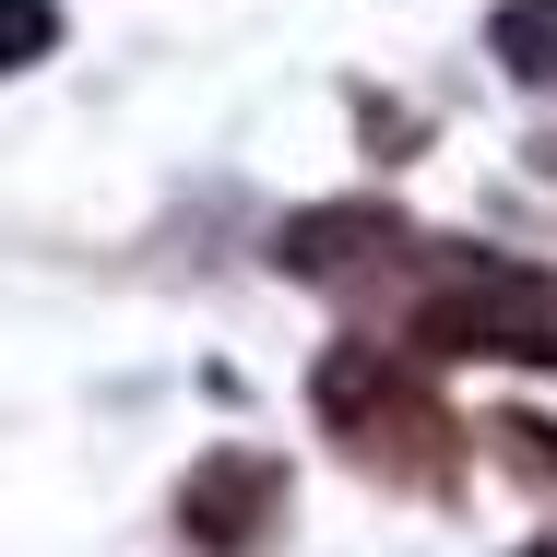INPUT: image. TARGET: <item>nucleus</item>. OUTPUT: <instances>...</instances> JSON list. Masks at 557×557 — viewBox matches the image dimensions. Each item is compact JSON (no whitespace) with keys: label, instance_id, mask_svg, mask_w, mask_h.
Returning <instances> with one entry per match:
<instances>
[{"label":"nucleus","instance_id":"1","mask_svg":"<svg viewBox=\"0 0 557 557\" xmlns=\"http://www.w3.org/2000/svg\"><path fill=\"white\" fill-rule=\"evenodd\" d=\"M309 404H321V428H333L380 486H416V498L462 486V428H450V404L428 392V356L333 344V356L309 368Z\"/></svg>","mask_w":557,"mask_h":557},{"label":"nucleus","instance_id":"2","mask_svg":"<svg viewBox=\"0 0 557 557\" xmlns=\"http://www.w3.org/2000/svg\"><path fill=\"white\" fill-rule=\"evenodd\" d=\"M404 344L428 368H450V356H534V368H557V273L498 261L474 237H440L416 297H404Z\"/></svg>","mask_w":557,"mask_h":557},{"label":"nucleus","instance_id":"3","mask_svg":"<svg viewBox=\"0 0 557 557\" xmlns=\"http://www.w3.org/2000/svg\"><path fill=\"white\" fill-rule=\"evenodd\" d=\"M178 534L202 557H261L273 534H285V462L273 450H202L190 474H178Z\"/></svg>","mask_w":557,"mask_h":557},{"label":"nucleus","instance_id":"4","mask_svg":"<svg viewBox=\"0 0 557 557\" xmlns=\"http://www.w3.org/2000/svg\"><path fill=\"white\" fill-rule=\"evenodd\" d=\"M392 249H416L392 202H321V214H297V225H285V249H273V261H285L297 285H368Z\"/></svg>","mask_w":557,"mask_h":557},{"label":"nucleus","instance_id":"5","mask_svg":"<svg viewBox=\"0 0 557 557\" xmlns=\"http://www.w3.org/2000/svg\"><path fill=\"white\" fill-rule=\"evenodd\" d=\"M486 48H498V72L557 84V0H498V12H486Z\"/></svg>","mask_w":557,"mask_h":557},{"label":"nucleus","instance_id":"6","mask_svg":"<svg viewBox=\"0 0 557 557\" xmlns=\"http://www.w3.org/2000/svg\"><path fill=\"white\" fill-rule=\"evenodd\" d=\"M486 440H498V462H510V486H522V498H557V416L510 404V416H498Z\"/></svg>","mask_w":557,"mask_h":557},{"label":"nucleus","instance_id":"7","mask_svg":"<svg viewBox=\"0 0 557 557\" xmlns=\"http://www.w3.org/2000/svg\"><path fill=\"white\" fill-rule=\"evenodd\" d=\"M60 48V0H0V72H36Z\"/></svg>","mask_w":557,"mask_h":557},{"label":"nucleus","instance_id":"8","mask_svg":"<svg viewBox=\"0 0 557 557\" xmlns=\"http://www.w3.org/2000/svg\"><path fill=\"white\" fill-rule=\"evenodd\" d=\"M522 557H557V546H522Z\"/></svg>","mask_w":557,"mask_h":557}]
</instances>
